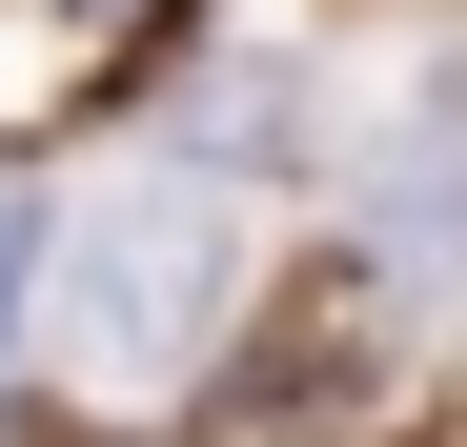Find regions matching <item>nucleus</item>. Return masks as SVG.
<instances>
[{
	"label": "nucleus",
	"mask_w": 467,
	"mask_h": 447,
	"mask_svg": "<svg viewBox=\"0 0 467 447\" xmlns=\"http://www.w3.org/2000/svg\"><path fill=\"white\" fill-rule=\"evenodd\" d=\"M41 244H61V224H41L21 183H0V326H21V306H41Z\"/></svg>",
	"instance_id": "20e7f679"
},
{
	"label": "nucleus",
	"mask_w": 467,
	"mask_h": 447,
	"mask_svg": "<svg viewBox=\"0 0 467 447\" xmlns=\"http://www.w3.org/2000/svg\"><path fill=\"white\" fill-rule=\"evenodd\" d=\"M366 244H386V285L467 265V61H427V102L366 142Z\"/></svg>",
	"instance_id": "7ed1b4c3"
},
{
	"label": "nucleus",
	"mask_w": 467,
	"mask_h": 447,
	"mask_svg": "<svg viewBox=\"0 0 467 447\" xmlns=\"http://www.w3.org/2000/svg\"><path fill=\"white\" fill-rule=\"evenodd\" d=\"M386 306H407L386 244H326V265L265 306V346L223 366V427H265V447H285V427H346V407L386 387Z\"/></svg>",
	"instance_id": "f03ea898"
},
{
	"label": "nucleus",
	"mask_w": 467,
	"mask_h": 447,
	"mask_svg": "<svg viewBox=\"0 0 467 447\" xmlns=\"http://www.w3.org/2000/svg\"><path fill=\"white\" fill-rule=\"evenodd\" d=\"M223 326H244V224H223V183H102V203L41 244V346L82 366L102 407L203 387Z\"/></svg>",
	"instance_id": "f257e3e1"
}]
</instances>
